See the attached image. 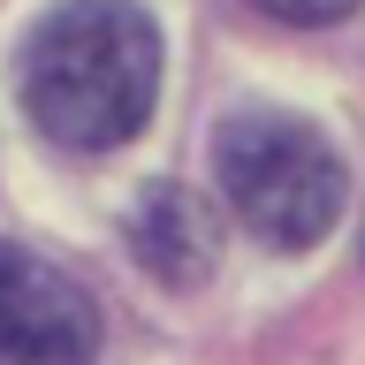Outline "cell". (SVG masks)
<instances>
[{
    "label": "cell",
    "instance_id": "6da1fadb",
    "mask_svg": "<svg viewBox=\"0 0 365 365\" xmlns=\"http://www.w3.org/2000/svg\"><path fill=\"white\" fill-rule=\"evenodd\" d=\"M160 91V31L137 0H68L23 46V114L68 153L145 130Z\"/></svg>",
    "mask_w": 365,
    "mask_h": 365
},
{
    "label": "cell",
    "instance_id": "7a4b0ae2",
    "mask_svg": "<svg viewBox=\"0 0 365 365\" xmlns=\"http://www.w3.org/2000/svg\"><path fill=\"white\" fill-rule=\"evenodd\" d=\"M213 175L228 213L274 251H312L342 221V160L304 114L236 107L213 130Z\"/></svg>",
    "mask_w": 365,
    "mask_h": 365
},
{
    "label": "cell",
    "instance_id": "3957f363",
    "mask_svg": "<svg viewBox=\"0 0 365 365\" xmlns=\"http://www.w3.org/2000/svg\"><path fill=\"white\" fill-rule=\"evenodd\" d=\"M99 312L61 267L0 244V365H91Z\"/></svg>",
    "mask_w": 365,
    "mask_h": 365
},
{
    "label": "cell",
    "instance_id": "277c9868",
    "mask_svg": "<svg viewBox=\"0 0 365 365\" xmlns=\"http://www.w3.org/2000/svg\"><path fill=\"white\" fill-rule=\"evenodd\" d=\"M130 251L137 267L168 282V289H198L213 259H221V228L205 213L198 190H182V182H153L145 198L130 205Z\"/></svg>",
    "mask_w": 365,
    "mask_h": 365
},
{
    "label": "cell",
    "instance_id": "5b68a950",
    "mask_svg": "<svg viewBox=\"0 0 365 365\" xmlns=\"http://www.w3.org/2000/svg\"><path fill=\"white\" fill-rule=\"evenodd\" d=\"M251 8H267V16H282V23H335V16H350L358 0H251Z\"/></svg>",
    "mask_w": 365,
    "mask_h": 365
}]
</instances>
